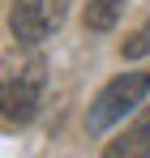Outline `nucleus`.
Masks as SVG:
<instances>
[{"instance_id": "423d86ee", "label": "nucleus", "mask_w": 150, "mask_h": 158, "mask_svg": "<svg viewBox=\"0 0 150 158\" xmlns=\"http://www.w3.org/2000/svg\"><path fill=\"white\" fill-rule=\"evenodd\" d=\"M146 52H150V22L125 43V56H129V60H137V56H146Z\"/></svg>"}, {"instance_id": "f03ea898", "label": "nucleus", "mask_w": 150, "mask_h": 158, "mask_svg": "<svg viewBox=\"0 0 150 158\" xmlns=\"http://www.w3.org/2000/svg\"><path fill=\"white\" fill-rule=\"evenodd\" d=\"M64 9H69V0H13V9H9L13 39H22V43H43L51 30L64 22Z\"/></svg>"}, {"instance_id": "20e7f679", "label": "nucleus", "mask_w": 150, "mask_h": 158, "mask_svg": "<svg viewBox=\"0 0 150 158\" xmlns=\"http://www.w3.org/2000/svg\"><path fill=\"white\" fill-rule=\"evenodd\" d=\"M133 154H150V107L129 132H120V141L107 145V158H133Z\"/></svg>"}, {"instance_id": "7ed1b4c3", "label": "nucleus", "mask_w": 150, "mask_h": 158, "mask_svg": "<svg viewBox=\"0 0 150 158\" xmlns=\"http://www.w3.org/2000/svg\"><path fill=\"white\" fill-rule=\"evenodd\" d=\"M43 60H26L13 77L4 81V124H26L39 107V94H43Z\"/></svg>"}, {"instance_id": "39448f33", "label": "nucleus", "mask_w": 150, "mask_h": 158, "mask_svg": "<svg viewBox=\"0 0 150 158\" xmlns=\"http://www.w3.org/2000/svg\"><path fill=\"white\" fill-rule=\"evenodd\" d=\"M125 0H86V26L90 30H112L120 22Z\"/></svg>"}, {"instance_id": "f257e3e1", "label": "nucleus", "mask_w": 150, "mask_h": 158, "mask_svg": "<svg viewBox=\"0 0 150 158\" xmlns=\"http://www.w3.org/2000/svg\"><path fill=\"white\" fill-rule=\"evenodd\" d=\"M150 94V73H120L116 81H107L99 90V98L86 111V132H107L112 124H120V115H129L133 107Z\"/></svg>"}]
</instances>
